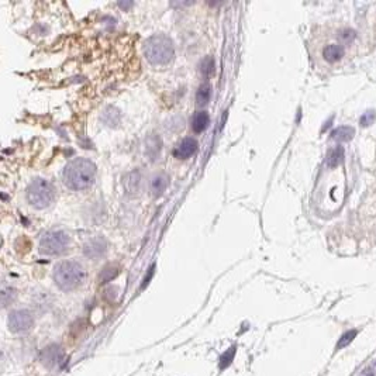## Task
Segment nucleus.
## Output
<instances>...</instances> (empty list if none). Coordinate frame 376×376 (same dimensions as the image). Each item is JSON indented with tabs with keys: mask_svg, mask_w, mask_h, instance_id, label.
Returning <instances> with one entry per match:
<instances>
[{
	"mask_svg": "<svg viewBox=\"0 0 376 376\" xmlns=\"http://www.w3.org/2000/svg\"><path fill=\"white\" fill-rule=\"evenodd\" d=\"M62 179L65 186L70 190L91 188L96 179V165L88 158H75L63 168Z\"/></svg>",
	"mask_w": 376,
	"mask_h": 376,
	"instance_id": "1",
	"label": "nucleus"
},
{
	"mask_svg": "<svg viewBox=\"0 0 376 376\" xmlns=\"http://www.w3.org/2000/svg\"><path fill=\"white\" fill-rule=\"evenodd\" d=\"M144 55L154 66H167L174 61L175 45L167 34L151 35L144 44Z\"/></svg>",
	"mask_w": 376,
	"mask_h": 376,
	"instance_id": "2",
	"label": "nucleus"
},
{
	"mask_svg": "<svg viewBox=\"0 0 376 376\" xmlns=\"http://www.w3.org/2000/svg\"><path fill=\"white\" fill-rule=\"evenodd\" d=\"M54 282L63 292H72L84 285L86 271L77 261H62L54 268Z\"/></svg>",
	"mask_w": 376,
	"mask_h": 376,
	"instance_id": "3",
	"label": "nucleus"
},
{
	"mask_svg": "<svg viewBox=\"0 0 376 376\" xmlns=\"http://www.w3.org/2000/svg\"><path fill=\"white\" fill-rule=\"evenodd\" d=\"M55 200V190L47 179L35 178L27 188V202L34 209L42 210L49 207Z\"/></svg>",
	"mask_w": 376,
	"mask_h": 376,
	"instance_id": "4",
	"label": "nucleus"
},
{
	"mask_svg": "<svg viewBox=\"0 0 376 376\" xmlns=\"http://www.w3.org/2000/svg\"><path fill=\"white\" fill-rule=\"evenodd\" d=\"M69 236L61 230L47 231L40 238V252L47 257H58L69 247Z\"/></svg>",
	"mask_w": 376,
	"mask_h": 376,
	"instance_id": "5",
	"label": "nucleus"
},
{
	"mask_svg": "<svg viewBox=\"0 0 376 376\" xmlns=\"http://www.w3.org/2000/svg\"><path fill=\"white\" fill-rule=\"evenodd\" d=\"M34 324L33 314L28 310H14L9 316V328L13 333H26Z\"/></svg>",
	"mask_w": 376,
	"mask_h": 376,
	"instance_id": "6",
	"label": "nucleus"
},
{
	"mask_svg": "<svg viewBox=\"0 0 376 376\" xmlns=\"http://www.w3.org/2000/svg\"><path fill=\"white\" fill-rule=\"evenodd\" d=\"M65 352L63 349L56 345V344H52L47 348L44 349L41 352V362L49 368V369H54V368H63L65 365Z\"/></svg>",
	"mask_w": 376,
	"mask_h": 376,
	"instance_id": "7",
	"label": "nucleus"
},
{
	"mask_svg": "<svg viewBox=\"0 0 376 376\" xmlns=\"http://www.w3.org/2000/svg\"><path fill=\"white\" fill-rule=\"evenodd\" d=\"M107 251V241L105 237H93L89 241H86L84 245V254L85 257L91 258V259H99L106 254Z\"/></svg>",
	"mask_w": 376,
	"mask_h": 376,
	"instance_id": "8",
	"label": "nucleus"
},
{
	"mask_svg": "<svg viewBox=\"0 0 376 376\" xmlns=\"http://www.w3.org/2000/svg\"><path fill=\"white\" fill-rule=\"evenodd\" d=\"M197 146H199V144H197V141L195 138H192V137L183 138L178 145L175 146V158H178V160H188L192 155H195L196 151H197Z\"/></svg>",
	"mask_w": 376,
	"mask_h": 376,
	"instance_id": "9",
	"label": "nucleus"
},
{
	"mask_svg": "<svg viewBox=\"0 0 376 376\" xmlns=\"http://www.w3.org/2000/svg\"><path fill=\"white\" fill-rule=\"evenodd\" d=\"M168 183H169V178L167 174L161 172V174L154 175L149 182V190L153 193L154 197H160L164 195V192L167 190Z\"/></svg>",
	"mask_w": 376,
	"mask_h": 376,
	"instance_id": "10",
	"label": "nucleus"
},
{
	"mask_svg": "<svg viewBox=\"0 0 376 376\" xmlns=\"http://www.w3.org/2000/svg\"><path fill=\"white\" fill-rule=\"evenodd\" d=\"M342 56H344V47L340 44H328L323 49V58L330 63L341 61Z\"/></svg>",
	"mask_w": 376,
	"mask_h": 376,
	"instance_id": "11",
	"label": "nucleus"
},
{
	"mask_svg": "<svg viewBox=\"0 0 376 376\" xmlns=\"http://www.w3.org/2000/svg\"><path fill=\"white\" fill-rule=\"evenodd\" d=\"M210 124V116L209 113L204 110H199L193 114L192 117V130L195 132H203L207 130Z\"/></svg>",
	"mask_w": 376,
	"mask_h": 376,
	"instance_id": "12",
	"label": "nucleus"
},
{
	"mask_svg": "<svg viewBox=\"0 0 376 376\" xmlns=\"http://www.w3.org/2000/svg\"><path fill=\"white\" fill-rule=\"evenodd\" d=\"M161 146H162V141L158 135H149L146 139V154L149 155L151 160H157V157H160Z\"/></svg>",
	"mask_w": 376,
	"mask_h": 376,
	"instance_id": "13",
	"label": "nucleus"
},
{
	"mask_svg": "<svg viewBox=\"0 0 376 376\" xmlns=\"http://www.w3.org/2000/svg\"><path fill=\"white\" fill-rule=\"evenodd\" d=\"M139 182H141V176L137 171L127 174V176L124 178V188L127 193H130V195L137 193L139 189Z\"/></svg>",
	"mask_w": 376,
	"mask_h": 376,
	"instance_id": "14",
	"label": "nucleus"
},
{
	"mask_svg": "<svg viewBox=\"0 0 376 376\" xmlns=\"http://www.w3.org/2000/svg\"><path fill=\"white\" fill-rule=\"evenodd\" d=\"M211 98V86L209 84H203L196 92V103L197 106H206Z\"/></svg>",
	"mask_w": 376,
	"mask_h": 376,
	"instance_id": "15",
	"label": "nucleus"
},
{
	"mask_svg": "<svg viewBox=\"0 0 376 376\" xmlns=\"http://www.w3.org/2000/svg\"><path fill=\"white\" fill-rule=\"evenodd\" d=\"M216 70V61L211 55H207L200 61V73L204 78L211 77Z\"/></svg>",
	"mask_w": 376,
	"mask_h": 376,
	"instance_id": "16",
	"label": "nucleus"
},
{
	"mask_svg": "<svg viewBox=\"0 0 376 376\" xmlns=\"http://www.w3.org/2000/svg\"><path fill=\"white\" fill-rule=\"evenodd\" d=\"M354 128L352 127H348V125H342V127H338L335 128L334 131L331 132V137L337 141H349V139L354 137Z\"/></svg>",
	"mask_w": 376,
	"mask_h": 376,
	"instance_id": "17",
	"label": "nucleus"
},
{
	"mask_svg": "<svg viewBox=\"0 0 376 376\" xmlns=\"http://www.w3.org/2000/svg\"><path fill=\"white\" fill-rule=\"evenodd\" d=\"M342 157H344V149H342L341 146H337L334 149H331L327 157V165L330 168L338 167L341 164Z\"/></svg>",
	"mask_w": 376,
	"mask_h": 376,
	"instance_id": "18",
	"label": "nucleus"
},
{
	"mask_svg": "<svg viewBox=\"0 0 376 376\" xmlns=\"http://www.w3.org/2000/svg\"><path fill=\"white\" fill-rule=\"evenodd\" d=\"M236 352H237V347H231L230 349H227L225 352H224L223 355L220 356V369H225V368H229L233 361H234V356H236Z\"/></svg>",
	"mask_w": 376,
	"mask_h": 376,
	"instance_id": "19",
	"label": "nucleus"
},
{
	"mask_svg": "<svg viewBox=\"0 0 376 376\" xmlns=\"http://www.w3.org/2000/svg\"><path fill=\"white\" fill-rule=\"evenodd\" d=\"M356 330H349V331H347V333H344V334L340 337V340H338V342H337V349H341V348H345L347 345H349L351 342L354 341V338L356 337Z\"/></svg>",
	"mask_w": 376,
	"mask_h": 376,
	"instance_id": "20",
	"label": "nucleus"
},
{
	"mask_svg": "<svg viewBox=\"0 0 376 376\" xmlns=\"http://www.w3.org/2000/svg\"><path fill=\"white\" fill-rule=\"evenodd\" d=\"M117 273H119V269H117L116 266H113V265H109V266H106L105 269L102 271V273H100V280H102V282H110L112 279H114L117 276Z\"/></svg>",
	"mask_w": 376,
	"mask_h": 376,
	"instance_id": "21",
	"label": "nucleus"
},
{
	"mask_svg": "<svg viewBox=\"0 0 376 376\" xmlns=\"http://www.w3.org/2000/svg\"><path fill=\"white\" fill-rule=\"evenodd\" d=\"M14 297H16V290L13 287H6L5 286L2 289V305H3V307L9 306L14 300Z\"/></svg>",
	"mask_w": 376,
	"mask_h": 376,
	"instance_id": "22",
	"label": "nucleus"
},
{
	"mask_svg": "<svg viewBox=\"0 0 376 376\" xmlns=\"http://www.w3.org/2000/svg\"><path fill=\"white\" fill-rule=\"evenodd\" d=\"M340 38H341V41L344 44H351V42L354 41V38H355V31L351 30V28H344V30H341V33H340Z\"/></svg>",
	"mask_w": 376,
	"mask_h": 376,
	"instance_id": "23",
	"label": "nucleus"
},
{
	"mask_svg": "<svg viewBox=\"0 0 376 376\" xmlns=\"http://www.w3.org/2000/svg\"><path fill=\"white\" fill-rule=\"evenodd\" d=\"M376 119V113L375 112H366L361 117V125H370L373 123V120Z\"/></svg>",
	"mask_w": 376,
	"mask_h": 376,
	"instance_id": "24",
	"label": "nucleus"
},
{
	"mask_svg": "<svg viewBox=\"0 0 376 376\" xmlns=\"http://www.w3.org/2000/svg\"><path fill=\"white\" fill-rule=\"evenodd\" d=\"M154 268L155 266H151V269H149V272H148V276H145V279H144V282H142V287H145L146 285H148V282H149V279L153 278V275H154Z\"/></svg>",
	"mask_w": 376,
	"mask_h": 376,
	"instance_id": "25",
	"label": "nucleus"
},
{
	"mask_svg": "<svg viewBox=\"0 0 376 376\" xmlns=\"http://www.w3.org/2000/svg\"><path fill=\"white\" fill-rule=\"evenodd\" d=\"M361 376H375V370L372 369V368H366V369L361 373Z\"/></svg>",
	"mask_w": 376,
	"mask_h": 376,
	"instance_id": "26",
	"label": "nucleus"
},
{
	"mask_svg": "<svg viewBox=\"0 0 376 376\" xmlns=\"http://www.w3.org/2000/svg\"><path fill=\"white\" fill-rule=\"evenodd\" d=\"M119 6L121 9H130L132 6V2H128V3H119Z\"/></svg>",
	"mask_w": 376,
	"mask_h": 376,
	"instance_id": "27",
	"label": "nucleus"
}]
</instances>
